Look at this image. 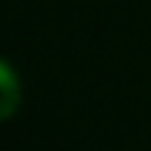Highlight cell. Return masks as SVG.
Here are the masks:
<instances>
[{
    "label": "cell",
    "instance_id": "6da1fadb",
    "mask_svg": "<svg viewBox=\"0 0 151 151\" xmlns=\"http://www.w3.org/2000/svg\"><path fill=\"white\" fill-rule=\"evenodd\" d=\"M21 104V82L19 74L13 72V66L0 58V119H8L16 114Z\"/></svg>",
    "mask_w": 151,
    "mask_h": 151
}]
</instances>
